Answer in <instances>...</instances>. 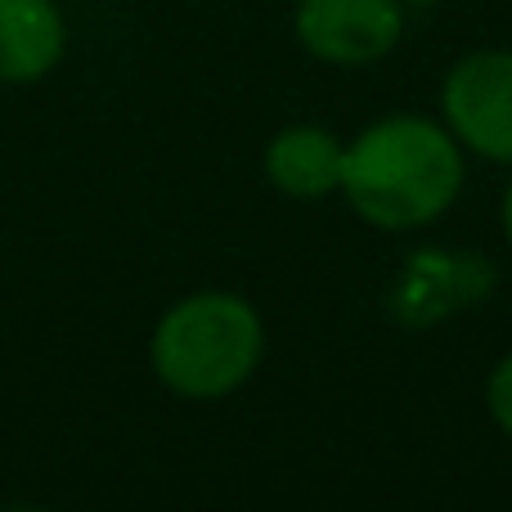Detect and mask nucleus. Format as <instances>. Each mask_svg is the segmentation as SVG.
<instances>
[{"mask_svg":"<svg viewBox=\"0 0 512 512\" xmlns=\"http://www.w3.org/2000/svg\"><path fill=\"white\" fill-rule=\"evenodd\" d=\"M463 180L468 153L441 117L387 113L346 140L337 194L373 230L414 234L459 203Z\"/></svg>","mask_w":512,"mask_h":512,"instance_id":"obj_1","label":"nucleus"},{"mask_svg":"<svg viewBox=\"0 0 512 512\" xmlns=\"http://www.w3.org/2000/svg\"><path fill=\"white\" fill-rule=\"evenodd\" d=\"M265 360V319L243 292L203 288L171 301L149 333V369L180 400H225Z\"/></svg>","mask_w":512,"mask_h":512,"instance_id":"obj_2","label":"nucleus"},{"mask_svg":"<svg viewBox=\"0 0 512 512\" xmlns=\"http://www.w3.org/2000/svg\"><path fill=\"white\" fill-rule=\"evenodd\" d=\"M436 117L450 126L463 153L512 167V50L486 45L450 63L436 90Z\"/></svg>","mask_w":512,"mask_h":512,"instance_id":"obj_3","label":"nucleus"},{"mask_svg":"<svg viewBox=\"0 0 512 512\" xmlns=\"http://www.w3.org/2000/svg\"><path fill=\"white\" fill-rule=\"evenodd\" d=\"M405 0H297L292 36L315 63L328 68H369L396 54L405 41Z\"/></svg>","mask_w":512,"mask_h":512,"instance_id":"obj_4","label":"nucleus"},{"mask_svg":"<svg viewBox=\"0 0 512 512\" xmlns=\"http://www.w3.org/2000/svg\"><path fill=\"white\" fill-rule=\"evenodd\" d=\"M346 140L319 122H292L265 140L261 171L292 203H324L342 189Z\"/></svg>","mask_w":512,"mask_h":512,"instance_id":"obj_5","label":"nucleus"},{"mask_svg":"<svg viewBox=\"0 0 512 512\" xmlns=\"http://www.w3.org/2000/svg\"><path fill=\"white\" fill-rule=\"evenodd\" d=\"M68 54V23L54 0H0V86L45 81Z\"/></svg>","mask_w":512,"mask_h":512,"instance_id":"obj_6","label":"nucleus"},{"mask_svg":"<svg viewBox=\"0 0 512 512\" xmlns=\"http://www.w3.org/2000/svg\"><path fill=\"white\" fill-rule=\"evenodd\" d=\"M481 400H486L490 423L512 441V351L499 355L495 369L486 373V391H481Z\"/></svg>","mask_w":512,"mask_h":512,"instance_id":"obj_7","label":"nucleus"},{"mask_svg":"<svg viewBox=\"0 0 512 512\" xmlns=\"http://www.w3.org/2000/svg\"><path fill=\"white\" fill-rule=\"evenodd\" d=\"M499 230H504V243L512 248V180L504 185V198H499Z\"/></svg>","mask_w":512,"mask_h":512,"instance_id":"obj_8","label":"nucleus"},{"mask_svg":"<svg viewBox=\"0 0 512 512\" xmlns=\"http://www.w3.org/2000/svg\"><path fill=\"white\" fill-rule=\"evenodd\" d=\"M409 9H418V5H441V0H405Z\"/></svg>","mask_w":512,"mask_h":512,"instance_id":"obj_9","label":"nucleus"}]
</instances>
